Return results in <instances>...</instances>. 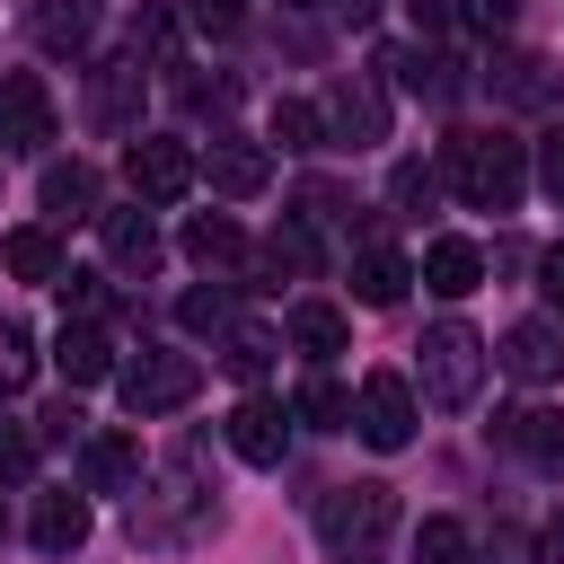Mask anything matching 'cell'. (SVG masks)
I'll list each match as a JSON object with an SVG mask.
<instances>
[{"label": "cell", "mask_w": 564, "mask_h": 564, "mask_svg": "<svg viewBox=\"0 0 564 564\" xmlns=\"http://www.w3.org/2000/svg\"><path fill=\"white\" fill-rule=\"evenodd\" d=\"M212 529V485L194 476V458H167L132 485V538L141 546H194Z\"/></svg>", "instance_id": "6da1fadb"}, {"label": "cell", "mask_w": 564, "mask_h": 564, "mask_svg": "<svg viewBox=\"0 0 564 564\" xmlns=\"http://www.w3.org/2000/svg\"><path fill=\"white\" fill-rule=\"evenodd\" d=\"M194 388H203V370H194L185 352H141V361L123 370V414H132V423H150V414H176Z\"/></svg>", "instance_id": "52a82bcc"}, {"label": "cell", "mask_w": 564, "mask_h": 564, "mask_svg": "<svg viewBox=\"0 0 564 564\" xmlns=\"http://www.w3.org/2000/svg\"><path fill=\"white\" fill-rule=\"evenodd\" d=\"M0 264H9L18 282H62V273H70L62 247H53V229H9V238H0Z\"/></svg>", "instance_id": "603a6c76"}, {"label": "cell", "mask_w": 564, "mask_h": 564, "mask_svg": "<svg viewBox=\"0 0 564 564\" xmlns=\"http://www.w3.org/2000/svg\"><path fill=\"white\" fill-rule=\"evenodd\" d=\"M388 194H397V203H423V194H432V176H423V167H414V159H405V167H397V176H388Z\"/></svg>", "instance_id": "f35d334b"}, {"label": "cell", "mask_w": 564, "mask_h": 564, "mask_svg": "<svg viewBox=\"0 0 564 564\" xmlns=\"http://www.w3.org/2000/svg\"><path fill=\"white\" fill-rule=\"evenodd\" d=\"M449 185L476 212H511L529 194V141H511V132H449Z\"/></svg>", "instance_id": "7a4b0ae2"}, {"label": "cell", "mask_w": 564, "mask_h": 564, "mask_svg": "<svg viewBox=\"0 0 564 564\" xmlns=\"http://www.w3.org/2000/svg\"><path fill=\"white\" fill-rule=\"evenodd\" d=\"M264 264H273V273H308V264H317V238H308L300 220H282L273 247H264Z\"/></svg>", "instance_id": "4dcf8cb0"}, {"label": "cell", "mask_w": 564, "mask_h": 564, "mask_svg": "<svg viewBox=\"0 0 564 564\" xmlns=\"http://www.w3.org/2000/svg\"><path fill=\"white\" fill-rule=\"evenodd\" d=\"M352 432H361L370 449H405V441H414V379L370 370L361 397H352Z\"/></svg>", "instance_id": "ba28073f"}, {"label": "cell", "mask_w": 564, "mask_h": 564, "mask_svg": "<svg viewBox=\"0 0 564 564\" xmlns=\"http://www.w3.org/2000/svg\"><path fill=\"white\" fill-rule=\"evenodd\" d=\"M53 370H62L70 388H97V379H115V335H106L97 317H70V326L53 335Z\"/></svg>", "instance_id": "9a60e30c"}, {"label": "cell", "mask_w": 564, "mask_h": 564, "mask_svg": "<svg viewBox=\"0 0 564 564\" xmlns=\"http://www.w3.org/2000/svg\"><path fill=\"white\" fill-rule=\"evenodd\" d=\"M176 326L185 335H238V300L229 291H185L176 300Z\"/></svg>", "instance_id": "83f0119b"}, {"label": "cell", "mask_w": 564, "mask_h": 564, "mask_svg": "<svg viewBox=\"0 0 564 564\" xmlns=\"http://www.w3.org/2000/svg\"><path fill=\"white\" fill-rule=\"evenodd\" d=\"M344 335H352V326H344V308H326V300H300V308H291V344H300L308 361L344 352Z\"/></svg>", "instance_id": "484cf974"}, {"label": "cell", "mask_w": 564, "mask_h": 564, "mask_svg": "<svg viewBox=\"0 0 564 564\" xmlns=\"http://www.w3.org/2000/svg\"><path fill=\"white\" fill-rule=\"evenodd\" d=\"M220 361H229V370H238V379H264V370H273V335H264V326H238V335H229V352H220Z\"/></svg>", "instance_id": "1f68e13d"}, {"label": "cell", "mask_w": 564, "mask_h": 564, "mask_svg": "<svg viewBox=\"0 0 564 564\" xmlns=\"http://www.w3.org/2000/svg\"><path fill=\"white\" fill-rule=\"evenodd\" d=\"M291 9H300V0H291Z\"/></svg>", "instance_id": "b9f144b4"}, {"label": "cell", "mask_w": 564, "mask_h": 564, "mask_svg": "<svg viewBox=\"0 0 564 564\" xmlns=\"http://www.w3.org/2000/svg\"><path fill=\"white\" fill-rule=\"evenodd\" d=\"M335 18H352V26H370V18H379V0H335Z\"/></svg>", "instance_id": "60d3db41"}, {"label": "cell", "mask_w": 564, "mask_h": 564, "mask_svg": "<svg viewBox=\"0 0 564 564\" xmlns=\"http://www.w3.org/2000/svg\"><path fill=\"white\" fill-rule=\"evenodd\" d=\"M97 229H106L115 273H150V264H159V229H150V212H141V203H132V212H97Z\"/></svg>", "instance_id": "d6986e66"}, {"label": "cell", "mask_w": 564, "mask_h": 564, "mask_svg": "<svg viewBox=\"0 0 564 564\" xmlns=\"http://www.w3.org/2000/svg\"><path fill=\"white\" fill-rule=\"evenodd\" d=\"M291 423L352 432V388H335V379H300V397H291Z\"/></svg>", "instance_id": "4316f807"}, {"label": "cell", "mask_w": 564, "mask_h": 564, "mask_svg": "<svg viewBox=\"0 0 564 564\" xmlns=\"http://www.w3.org/2000/svg\"><path fill=\"white\" fill-rule=\"evenodd\" d=\"M502 88H511V97H546V62H511Z\"/></svg>", "instance_id": "74e56055"}, {"label": "cell", "mask_w": 564, "mask_h": 564, "mask_svg": "<svg viewBox=\"0 0 564 564\" xmlns=\"http://www.w3.org/2000/svg\"><path fill=\"white\" fill-rule=\"evenodd\" d=\"M53 88L35 70H0V159H35L53 141Z\"/></svg>", "instance_id": "5b68a950"}, {"label": "cell", "mask_w": 564, "mask_h": 564, "mask_svg": "<svg viewBox=\"0 0 564 564\" xmlns=\"http://www.w3.org/2000/svg\"><path fill=\"white\" fill-rule=\"evenodd\" d=\"M414 564H467V529H458V520H441V511H432V520H423V529H414Z\"/></svg>", "instance_id": "f1b7e54d"}, {"label": "cell", "mask_w": 564, "mask_h": 564, "mask_svg": "<svg viewBox=\"0 0 564 564\" xmlns=\"http://www.w3.org/2000/svg\"><path fill=\"white\" fill-rule=\"evenodd\" d=\"M405 18H414V35H449L458 9H449V0H405Z\"/></svg>", "instance_id": "8d00e7d4"}, {"label": "cell", "mask_w": 564, "mask_h": 564, "mask_svg": "<svg viewBox=\"0 0 564 564\" xmlns=\"http://www.w3.org/2000/svg\"><path fill=\"white\" fill-rule=\"evenodd\" d=\"M26 476H35V432L0 423V485H26Z\"/></svg>", "instance_id": "836d02e7"}, {"label": "cell", "mask_w": 564, "mask_h": 564, "mask_svg": "<svg viewBox=\"0 0 564 564\" xmlns=\"http://www.w3.org/2000/svg\"><path fill=\"white\" fill-rule=\"evenodd\" d=\"M123 185H132V203H185L203 185V159L185 141H132L123 150Z\"/></svg>", "instance_id": "8992f818"}, {"label": "cell", "mask_w": 564, "mask_h": 564, "mask_svg": "<svg viewBox=\"0 0 564 564\" xmlns=\"http://www.w3.org/2000/svg\"><path fill=\"white\" fill-rule=\"evenodd\" d=\"M538 185H546V203H564V123H546L538 132V167H529Z\"/></svg>", "instance_id": "e575fe53"}, {"label": "cell", "mask_w": 564, "mask_h": 564, "mask_svg": "<svg viewBox=\"0 0 564 564\" xmlns=\"http://www.w3.org/2000/svg\"><path fill=\"white\" fill-rule=\"evenodd\" d=\"M26 379H35V344H26L18 317H0V397H18Z\"/></svg>", "instance_id": "f546056e"}, {"label": "cell", "mask_w": 564, "mask_h": 564, "mask_svg": "<svg viewBox=\"0 0 564 564\" xmlns=\"http://www.w3.org/2000/svg\"><path fill=\"white\" fill-rule=\"evenodd\" d=\"M229 449H238L247 467H282V449H291V405L247 397V405L229 414Z\"/></svg>", "instance_id": "4fadbf2b"}, {"label": "cell", "mask_w": 564, "mask_h": 564, "mask_svg": "<svg viewBox=\"0 0 564 564\" xmlns=\"http://www.w3.org/2000/svg\"><path fill=\"white\" fill-rule=\"evenodd\" d=\"M476 388H485V344H476V326L441 317L423 335V397L432 405H476Z\"/></svg>", "instance_id": "3957f363"}, {"label": "cell", "mask_w": 564, "mask_h": 564, "mask_svg": "<svg viewBox=\"0 0 564 564\" xmlns=\"http://www.w3.org/2000/svg\"><path fill=\"white\" fill-rule=\"evenodd\" d=\"M88 123H97V132H132V123H141V53L97 62V79H88Z\"/></svg>", "instance_id": "8fae6325"}, {"label": "cell", "mask_w": 564, "mask_h": 564, "mask_svg": "<svg viewBox=\"0 0 564 564\" xmlns=\"http://www.w3.org/2000/svg\"><path fill=\"white\" fill-rule=\"evenodd\" d=\"M520 18V0H458V26H476V35H502Z\"/></svg>", "instance_id": "d590c367"}, {"label": "cell", "mask_w": 564, "mask_h": 564, "mask_svg": "<svg viewBox=\"0 0 564 564\" xmlns=\"http://www.w3.org/2000/svg\"><path fill=\"white\" fill-rule=\"evenodd\" d=\"M264 132H273L282 150H326V141H335V132H326V106H308V97H273Z\"/></svg>", "instance_id": "cb8c5ba5"}, {"label": "cell", "mask_w": 564, "mask_h": 564, "mask_svg": "<svg viewBox=\"0 0 564 564\" xmlns=\"http://www.w3.org/2000/svg\"><path fill=\"white\" fill-rule=\"evenodd\" d=\"M203 176H212V194H229V203H256V194L273 185V150H256V141H220V150L203 159Z\"/></svg>", "instance_id": "e0dca14e"}, {"label": "cell", "mask_w": 564, "mask_h": 564, "mask_svg": "<svg viewBox=\"0 0 564 564\" xmlns=\"http://www.w3.org/2000/svg\"><path fill=\"white\" fill-rule=\"evenodd\" d=\"M150 467H141V441L132 432H88V449H79V485L88 494H132Z\"/></svg>", "instance_id": "2e32d148"}, {"label": "cell", "mask_w": 564, "mask_h": 564, "mask_svg": "<svg viewBox=\"0 0 564 564\" xmlns=\"http://www.w3.org/2000/svg\"><path fill=\"white\" fill-rule=\"evenodd\" d=\"M388 520H397V494L388 485H335L326 502H317V538L335 546V555H370L379 538H388Z\"/></svg>", "instance_id": "277c9868"}, {"label": "cell", "mask_w": 564, "mask_h": 564, "mask_svg": "<svg viewBox=\"0 0 564 564\" xmlns=\"http://www.w3.org/2000/svg\"><path fill=\"white\" fill-rule=\"evenodd\" d=\"M538 282H546V300H555V317H564V247H546V264H538Z\"/></svg>", "instance_id": "ab89813d"}, {"label": "cell", "mask_w": 564, "mask_h": 564, "mask_svg": "<svg viewBox=\"0 0 564 564\" xmlns=\"http://www.w3.org/2000/svg\"><path fill=\"white\" fill-rule=\"evenodd\" d=\"M476 282H485V247H476V238H432V247H423V291L467 300Z\"/></svg>", "instance_id": "ac0fdd59"}, {"label": "cell", "mask_w": 564, "mask_h": 564, "mask_svg": "<svg viewBox=\"0 0 564 564\" xmlns=\"http://www.w3.org/2000/svg\"><path fill=\"white\" fill-rule=\"evenodd\" d=\"M326 132L335 141H352V150H370V141H388V97H379V79H344L335 97H326Z\"/></svg>", "instance_id": "7c38bea8"}, {"label": "cell", "mask_w": 564, "mask_h": 564, "mask_svg": "<svg viewBox=\"0 0 564 564\" xmlns=\"http://www.w3.org/2000/svg\"><path fill=\"white\" fill-rule=\"evenodd\" d=\"M44 212L97 220V167H88V159H53V167H44Z\"/></svg>", "instance_id": "ffe728a7"}, {"label": "cell", "mask_w": 564, "mask_h": 564, "mask_svg": "<svg viewBox=\"0 0 564 564\" xmlns=\"http://www.w3.org/2000/svg\"><path fill=\"white\" fill-rule=\"evenodd\" d=\"M79 538H88V502H79L70 485H62V494H35V546H44V555H70Z\"/></svg>", "instance_id": "7402d4cb"}, {"label": "cell", "mask_w": 564, "mask_h": 564, "mask_svg": "<svg viewBox=\"0 0 564 564\" xmlns=\"http://www.w3.org/2000/svg\"><path fill=\"white\" fill-rule=\"evenodd\" d=\"M494 361H502L520 388H546V379H564V326H555V317H520Z\"/></svg>", "instance_id": "9c48e42d"}, {"label": "cell", "mask_w": 564, "mask_h": 564, "mask_svg": "<svg viewBox=\"0 0 564 564\" xmlns=\"http://www.w3.org/2000/svg\"><path fill=\"white\" fill-rule=\"evenodd\" d=\"M26 35L53 53V62H79L97 44V0H26Z\"/></svg>", "instance_id": "30bf717a"}, {"label": "cell", "mask_w": 564, "mask_h": 564, "mask_svg": "<svg viewBox=\"0 0 564 564\" xmlns=\"http://www.w3.org/2000/svg\"><path fill=\"white\" fill-rule=\"evenodd\" d=\"M185 256L212 273V264H238V256H247V238H238V220H229V212H203V220H185Z\"/></svg>", "instance_id": "d4e9b609"}, {"label": "cell", "mask_w": 564, "mask_h": 564, "mask_svg": "<svg viewBox=\"0 0 564 564\" xmlns=\"http://www.w3.org/2000/svg\"><path fill=\"white\" fill-rule=\"evenodd\" d=\"M405 282H414V264H405L397 247H370V256L352 264V300H361V308H397Z\"/></svg>", "instance_id": "44dd1931"}, {"label": "cell", "mask_w": 564, "mask_h": 564, "mask_svg": "<svg viewBox=\"0 0 564 564\" xmlns=\"http://www.w3.org/2000/svg\"><path fill=\"white\" fill-rule=\"evenodd\" d=\"M494 441H502L511 458H529V467H564V414H555V405H511V414H494Z\"/></svg>", "instance_id": "5bb4252c"}, {"label": "cell", "mask_w": 564, "mask_h": 564, "mask_svg": "<svg viewBox=\"0 0 564 564\" xmlns=\"http://www.w3.org/2000/svg\"><path fill=\"white\" fill-rule=\"evenodd\" d=\"M185 26L194 35H238L247 26V0H185Z\"/></svg>", "instance_id": "d6a6232c"}]
</instances>
